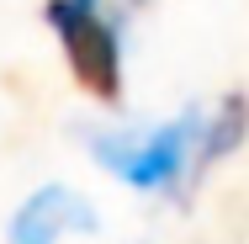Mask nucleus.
<instances>
[{"label":"nucleus","instance_id":"f257e3e1","mask_svg":"<svg viewBox=\"0 0 249 244\" xmlns=\"http://www.w3.org/2000/svg\"><path fill=\"white\" fill-rule=\"evenodd\" d=\"M43 16L64 48L74 85L101 106H117L122 101V43H117V27L101 16V0H48Z\"/></svg>","mask_w":249,"mask_h":244},{"label":"nucleus","instance_id":"f03ea898","mask_svg":"<svg viewBox=\"0 0 249 244\" xmlns=\"http://www.w3.org/2000/svg\"><path fill=\"white\" fill-rule=\"evenodd\" d=\"M201 144V117L180 112L175 122L154 128V133H127V138H96V159L106 170H117L127 186L138 191H159L170 181H180L196 159Z\"/></svg>","mask_w":249,"mask_h":244},{"label":"nucleus","instance_id":"7ed1b4c3","mask_svg":"<svg viewBox=\"0 0 249 244\" xmlns=\"http://www.w3.org/2000/svg\"><path fill=\"white\" fill-rule=\"evenodd\" d=\"M69 228L74 234H90L96 228V207L80 191H69V186H43V191H32L16 207L11 244H58Z\"/></svg>","mask_w":249,"mask_h":244},{"label":"nucleus","instance_id":"20e7f679","mask_svg":"<svg viewBox=\"0 0 249 244\" xmlns=\"http://www.w3.org/2000/svg\"><path fill=\"white\" fill-rule=\"evenodd\" d=\"M244 128H249V101L244 96H223L217 106V117L201 128V144H196V159H191V170H207V165H217V159H228L233 149L244 144Z\"/></svg>","mask_w":249,"mask_h":244}]
</instances>
